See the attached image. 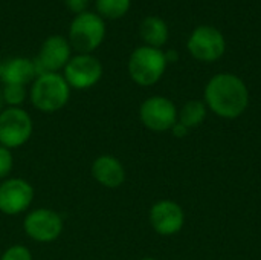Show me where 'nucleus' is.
<instances>
[{"label": "nucleus", "mask_w": 261, "mask_h": 260, "mask_svg": "<svg viewBox=\"0 0 261 260\" xmlns=\"http://www.w3.org/2000/svg\"><path fill=\"white\" fill-rule=\"evenodd\" d=\"M72 52L70 43L61 35H52L44 40L41 49L34 60L37 75L44 74H58L61 67H66Z\"/></svg>", "instance_id": "6e6552de"}, {"label": "nucleus", "mask_w": 261, "mask_h": 260, "mask_svg": "<svg viewBox=\"0 0 261 260\" xmlns=\"http://www.w3.org/2000/svg\"><path fill=\"white\" fill-rule=\"evenodd\" d=\"M142 260H156V259H151V257H147V259H142Z\"/></svg>", "instance_id": "b1692460"}, {"label": "nucleus", "mask_w": 261, "mask_h": 260, "mask_svg": "<svg viewBox=\"0 0 261 260\" xmlns=\"http://www.w3.org/2000/svg\"><path fill=\"white\" fill-rule=\"evenodd\" d=\"M139 32L142 40L147 43V46L151 48L161 49V46H164L168 40V26L158 15L145 17L141 23Z\"/></svg>", "instance_id": "2eb2a0df"}, {"label": "nucleus", "mask_w": 261, "mask_h": 260, "mask_svg": "<svg viewBox=\"0 0 261 260\" xmlns=\"http://www.w3.org/2000/svg\"><path fill=\"white\" fill-rule=\"evenodd\" d=\"M96 9L99 15L116 20L127 14L130 9V0H96Z\"/></svg>", "instance_id": "f3484780"}, {"label": "nucleus", "mask_w": 261, "mask_h": 260, "mask_svg": "<svg viewBox=\"0 0 261 260\" xmlns=\"http://www.w3.org/2000/svg\"><path fill=\"white\" fill-rule=\"evenodd\" d=\"M167 69L165 52L151 46H141L133 51L128 60V74L139 86L156 84Z\"/></svg>", "instance_id": "7ed1b4c3"}, {"label": "nucleus", "mask_w": 261, "mask_h": 260, "mask_svg": "<svg viewBox=\"0 0 261 260\" xmlns=\"http://www.w3.org/2000/svg\"><path fill=\"white\" fill-rule=\"evenodd\" d=\"M205 103L219 116L239 118L249 104V90L234 74H217L205 87Z\"/></svg>", "instance_id": "f257e3e1"}, {"label": "nucleus", "mask_w": 261, "mask_h": 260, "mask_svg": "<svg viewBox=\"0 0 261 260\" xmlns=\"http://www.w3.org/2000/svg\"><path fill=\"white\" fill-rule=\"evenodd\" d=\"M187 46L196 60L211 63L223 57L226 51V40L217 28L205 25L191 32Z\"/></svg>", "instance_id": "39448f33"}, {"label": "nucleus", "mask_w": 261, "mask_h": 260, "mask_svg": "<svg viewBox=\"0 0 261 260\" xmlns=\"http://www.w3.org/2000/svg\"><path fill=\"white\" fill-rule=\"evenodd\" d=\"M12 164H14V159H12L11 150L3 147V146H0V179L6 178L11 173Z\"/></svg>", "instance_id": "aec40b11"}, {"label": "nucleus", "mask_w": 261, "mask_h": 260, "mask_svg": "<svg viewBox=\"0 0 261 260\" xmlns=\"http://www.w3.org/2000/svg\"><path fill=\"white\" fill-rule=\"evenodd\" d=\"M93 178L107 188H118L125 181V170L121 161L112 155H102L92 164Z\"/></svg>", "instance_id": "ddd939ff"}, {"label": "nucleus", "mask_w": 261, "mask_h": 260, "mask_svg": "<svg viewBox=\"0 0 261 260\" xmlns=\"http://www.w3.org/2000/svg\"><path fill=\"white\" fill-rule=\"evenodd\" d=\"M0 260H32V256L28 248H24L21 245H14V247H9L3 253Z\"/></svg>", "instance_id": "6ab92c4d"}, {"label": "nucleus", "mask_w": 261, "mask_h": 260, "mask_svg": "<svg viewBox=\"0 0 261 260\" xmlns=\"http://www.w3.org/2000/svg\"><path fill=\"white\" fill-rule=\"evenodd\" d=\"M142 124L153 132L171 130L177 123V109L174 103L165 97H150L139 109Z\"/></svg>", "instance_id": "0eeeda50"}, {"label": "nucleus", "mask_w": 261, "mask_h": 260, "mask_svg": "<svg viewBox=\"0 0 261 260\" xmlns=\"http://www.w3.org/2000/svg\"><path fill=\"white\" fill-rule=\"evenodd\" d=\"M32 135V120L23 109L9 107L0 113V144L6 149L23 146Z\"/></svg>", "instance_id": "423d86ee"}, {"label": "nucleus", "mask_w": 261, "mask_h": 260, "mask_svg": "<svg viewBox=\"0 0 261 260\" xmlns=\"http://www.w3.org/2000/svg\"><path fill=\"white\" fill-rule=\"evenodd\" d=\"M70 97V86L60 74L38 75L31 89V101L35 109L52 113L66 106Z\"/></svg>", "instance_id": "f03ea898"}, {"label": "nucleus", "mask_w": 261, "mask_h": 260, "mask_svg": "<svg viewBox=\"0 0 261 260\" xmlns=\"http://www.w3.org/2000/svg\"><path fill=\"white\" fill-rule=\"evenodd\" d=\"M188 130L190 129H187L184 124H180V123H176L174 126H173V129H171V132L174 133V136H177V138H184L187 133H188Z\"/></svg>", "instance_id": "4be33fe9"}, {"label": "nucleus", "mask_w": 261, "mask_h": 260, "mask_svg": "<svg viewBox=\"0 0 261 260\" xmlns=\"http://www.w3.org/2000/svg\"><path fill=\"white\" fill-rule=\"evenodd\" d=\"M87 2L89 0H66V5L67 8L75 12L76 15L81 14V12H86V8H87Z\"/></svg>", "instance_id": "412c9836"}, {"label": "nucleus", "mask_w": 261, "mask_h": 260, "mask_svg": "<svg viewBox=\"0 0 261 260\" xmlns=\"http://www.w3.org/2000/svg\"><path fill=\"white\" fill-rule=\"evenodd\" d=\"M102 75L99 60L90 54H80L69 60L64 67V80L73 89H89L95 86Z\"/></svg>", "instance_id": "1a4fd4ad"}, {"label": "nucleus", "mask_w": 261, "mask_h": 260, "mask_svg": "<svg viewBox=\"0 0 261 260\" xmlns=\"http://www.w3.org/2000/svg\"><path fill=\"white\" fill-rule=\"evenodd\" d=\"M23 227L31 239L37 242H52L58 239L63 231V219L52 210L38 208L26 216Z\"/></svg>", "instance_id": "9d476101"}, {"label": "nucleus", "mask_w": 261, "mask_h": 260, "mask_svg": "<svg viewBox=\"0 0 261 260\" xmlns=\"http://www.w3.org/2000/svg\"><path fill=\"white\" fill-rule=\"evenodd\" d=\"M24 97H26V90H24V86L21 84H5V89L2 92L3 101L9 104L11 107L21 104L24 101Z\"/></svg>", "instance_id": "a211bd4d"}, {"label": "nucleus", "mask_w": 261, "mask_h": 260, "mask_svg": "<svg viewBox=\"0 0 261 260\" xmlns=\"http://www.w3.org/2000/svg\"><path fill=\"white\" fill-rule=\"evenodd\" d=\"M37 77L34 60L15 57L0 63V80L5 84H21L32 81Z\"/></svg>", "instance_id": "4468645a"}, {"label": "nucleus", "mask_w": 261, "mask_h": 260, "mask_svg": "<svg viewBox=\"0 0 261 260\" xmlns=\"http://www.w3.org/2000/svg\"><path fill=\"white\" fill-rule=\"evenodd\" d=\"M2 103H3V98H2V93H0V107H2Z\"/></svg>", "instance_id": "5701e85b"}, {"label": "nucleus", "mask_w": 261, "mask_h": 260, "mask_svg": "<svg viewBox=\"0 0 261 260\" xmlns=\"http://www.w3.org/2000/svg\"><path fill=\"white\" fill-rule=\"evenodd\" d=\"M206 118V104L199 100H191L184 104L179 112V123L187 129L199 127Z\"/></svg>", "instance_id": "dca6fc26"}, {"label": "nucleus", "mask_w": 261, "mask_h": 260, "mask_svg": "<svg viewBox=\"0 0 261 260\" xmlns=\"http://www.w3.org/2000/svg\"><path fill=\"white\" fill-rule=\"evenodd\" d=\"M106 37V23L95 12L78 14L69 28V43L81 54L95 51Z\"/></svg>", "instance_id": "20e7f679"}, {"label": "nucleus", "mask_w": 261, "mask_h": 260, "mask_svg": "<svg viewBox=\"0 0 261 260\" xmlns=\"http://www.w3.org/2000/svg\"><path fill=\"white\" fill-rule=\"evenodd\" d=\"M184 222V210L173 201H159L150 210V224L161 236H173L179 233Z\"/></svg>", "instance_id": "f8f14e48"}, {"label": "nucleus", "mask_w": 261, "mask_h": 260, "mask_svg": "<svg viewBox=\"0 0 261 260\" xmlns=\"http://www.w3.org/2000/svg\"><path fill=\"white\" fill-rule=\"evenodd\" d=\"M34 199L32 185L20 178H12L0 184V211L9 216L23 213Z\"/></svg>", "instance_id": "9b49d317"}]
</instances>
